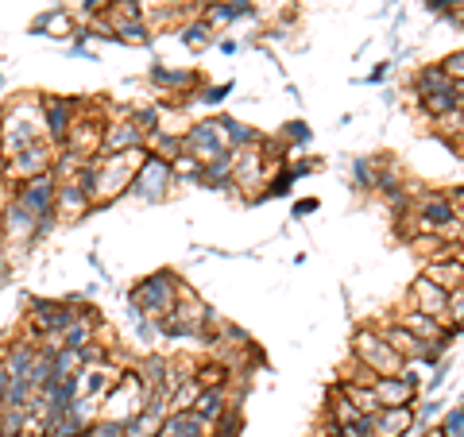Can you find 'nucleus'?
Instances as JSON below:
<instances>
[{
	"label": "nucleus",
	"instance_id": "bb28decb",
	"mask_svg": "<svg viewBox=\"0 0 464 437\" xmlns=\"http://www.w3.org/2000/svg\"><path fill=\"white\" fill-rule=\"evenodd\" d=\"M221 128H225V136H228V148H232V151H240V148H252V143H259V140H264V136H259L252 124H244V121H232V116H221Z\"/></svg>",
	"mask_w": 464,
	"mask_h": 437
},
{
	"label": "nucleus",
	"instance_id": "7ed1b4c3",
	"mask_svg": "<svg viewBox=\"0 0 464 437\" xmlns=\"http://www.w3.org/2000/svg\"><path fill=\"white\" fill-rule=\"evenodd\" d=\"M54 194H58V179H54L51 170L47 174H35V179H24L16 186H8V201H16L20 209H27L39 221L35 240H43L58 225V217H54Z\"/></svg>",
	"mask_w": 464,
	"mask_h": 437
},
{
	"label": "nucleus",
	"instance_id": "1a4fd4ad",
	"mask_svg": "<svg viewBox=\"0 0 464 437\" xmlns=\"http://www.w3.org/2000/svg\"><path fill=\"white\" fill-rule=\"evenodd\" d=\"M182 148H186V155H190L194 163H201V167L217 163V159H225V155H232L221 121H198V124H190V128L182 132Z\"/></svg>",
	"mask_w": 464,
	"mask_h": 437
},
{
	"label": "nucleus",
	"instance_id": "c03bdc74",
	"mask_svg": "<svg viewBox=\"0 0 464 437\" xmlns=\"http://www.w3.org/2000/svg\"><path fill=\"white\" fill-rule=\"evenodd\" d=\"M8 384H12V375L5 372V364H0V403H5V395H8Z\"/></svg>",
	"mask_w": 464,
	"mask_h": 437
},
{
	"label": "nucleus",
	"instance_id": "4c0bfd02",
	"mask_svg": "<svg viewBox=\"0 0 464 437\" xmlns=\"http://www.w3.org/2000/svg\"><path fill=\"white\" fill-rule=\"evenodd\" d=\"M441 70H445V74L453 78V82H464V47H460V51H449V54L441 58Z\"/></svg>",
	"mask_w": 464,
	"mask_h": 437
},
{
	"label": "nucleus",
	"instance_id": "6e6552de",
	"mask_svg": "<svg viewBox=\"0 0 464 437\" xmlns=\"http://www.w3.org/2000/svg\"><path fill=\"white\" fill-rule=\"evenodd\" d=\"M174 182H179V179H174V167L167 163V159L148 155V159H143V163L136 167L128 194L140 198V201H148V206H155V201H167V198H170Z\"/></svg>",
	"mask_w": 464,
	"mask_h": 437
},
{
	"label": "nucleus",
	"instance_id": "4468645a",
	"mask_svg": "<svg viewBox=\"0 0 464 437\" xmlns=\"http://www.w3.org/2000/svg\"><path fill=\"white\" fill-rule=\"evenodd\" d=\"M93 213V201H90V190L70 179V182H58V194H54V217L58 221H82V217Z\"/></svg>",
	"mask_w": 464,
	"mask_h": 437
},
{
	"label": "nucleus",
	"instance_id": "2eb2a0df",
	"mask_svg": "<svg viewBox=\"0 0 464 437\" xmlns=\"http://www.w3.org/2000/svg\"><path fill=\"white\" fill-rule=\"evenodd\" d=\"M391 322L402 325L406 333H414L418 341H445V345H453V337H449V325H441L438 317H430V314H418V310H411V306H399Z\"/></svg>",
	"mask_w": 464,
	"mask_h": 437
},
{
	"label": "nucleus",
	"instance_id": "f257e3e1",
	"mask_svg": "<svg viewBox=\"0 0 464 437\" xmlns=\"http://www.w3.org/2000/svg\"><path fill=\"white\" fill-rule=\"evenodd\" d=\"M0 136H5V151L16 155L32 143L47 140L43 132V116H39V97L27 93V97H16L12 105L0 109Z\"/></svg>",
	"mask_w": 464,
	"mask_h": 437
},
{
	"label": "nucleus",
	"instance_id": "49530a36",
	"mask_svg": "<svg viewBox=\"0 0 464 437\" xmlns=\"http://www.w3.org/2000/svg\"><path fill=\"white\" fill-rule=\"evenodd\" d=\"M5 167H8V151H5V136H0V179H5Z\"/></svg>",
	"mask_w": 464,
	"mask_h": 437
},
{
	"label": "nucleus",
	"instance_id": "e433bc0d",
	"mask_svg": "<svg viewBox=\"0 0 464 437\" xmlns=\"http://www.w3.org/2000/svg\"><path fill=\"white\" fill-rule=\"evenodd\" d=\"M82 437H124V426L121 422H112V418H97Z\"/></svg>",
	"mask_w": 464,
	"mask_h": 437
},
{
	"label": "nucleus",
	"instance_id": "58836bf2",
	"mask_svg": "<svg viewBox=\"0 0 464 437\" xmlns=\"http://www.w3.org/2000/svg\"><path fill=\"white\" fill-rule=\"evenodd\" d=\"M109 5H112V0H78V12L85 20H93V16H105Z\"/></svg>",
	"mask_w": 464,
	"mask_h": 437
},
{
	"label": "nucleus",
	"instance_id": "0eeeda50",
	"mask_svg": "<svg viewBox=\"0 0 464 437\" xmlns=\"http://www.w3.org/2000/svg\"><path fill=\"white\" fill-rule=\"evenodd\" d=\"M39 97V116H43V132L54 148H63L70 128L78 124V116L85 109L82 97H66V93H35Z\"/></svg>",
	"mask_w": 464,
	"mask_h": 437
},
{
	"label": "nucleus",
	"instance_id": "f8f14e48",
	"mask_svg": "<svg viewBox=\"0 0 464 437\" xmlns=\"http://www.w3.org/2000/svg\"><path fill=\"white\" fill-rule=\"evenodd\" d=\"M54 159H58V148L51 140H39L32 143V148H24L16 155H8V167H5V182L8 186H16L24 179H35V174H47L54 167Z\"/></svg>",
	"mask_w": 464,
	"mask_h": 437
},
{
	"label": "nucleus",
	"instance_id": "a211bd4d",
	"mask_svg": "<svg viewBox=\"0 0 464 437\" xmlns=\"http://www.w3.org/2000/svg\"><path fill=\"white\" fill-rule=\"evenodd\" d=\"M252 0H217V5H206L201 8V20H206L213 32H221V27L237 24V20H248L252 16Z\"/></svg>",
	"mask_w": 464,
	"mask_h": 437
},
{
	"label": "nucleus",
	"instance_id": "412c9836",
	"mask_svg": "<svg viewBox=\"0 0 464 437\" xmlns=\"http://www.w3.org/2000/svg\"><path fill=\"white\" fill-rule=\"evenodd\" d=\"M209 430L213 426H206L194 411H170L155 437H209Z\"/></svg>",
	"mask_w": 464,
	"mask_h": 437
},
{
	"label": "nucleus",
	"instance_id": "393cba45",
	"mask_svg": "<svg viewBox=\"0 0 464 437\" xmlns=\"http://www.w3.org/2000/svg\"><path fill=\"white\" fill-rule=\"evenodd\" d=\"M457 109H460L457 90H449V93H433V97H422V101H418V112H422L430 124H438V121H445V116H453Z\"/></svg>",
	"mask_w": 464,
	"mask_h": 437
},
{
	"label": "nucleus",
	"instance_id": "a878e982",
	"mask_svg": "<svg viewBox=\"0 0 464 437\" xmlns=\"http://www.w3.org/2000/svg\"><path fill=\"white\" fill-rule=\"evenodd\" d=\"M325 418H329V426H333V430H341V426H353L356 418H368V414H360L356 406L348 403L337 387H333V391H329V411H325Z\"/></svg>",
	"mask_w": 464,
	"mask_h": 437
},
{
	"label": "nucleus",
	"instance_id": "72a5a7b5",
	"mask_svg": "<svg viewBox=\"0 0 464 437\" xmlns=\"http://www.w3.org/2000/svg\"><path fill=\"white\" fill-rule=\"evenodd\" d=\"M298 179H295V170H290V163L286 167H279V174L275 179H267V186H264V198H283V194H290V186H295Z\"/></svg>",
	"mask_w": 464,
	"mask_h": 437
},
{
	"label": "nucleus",
	"instance_id": "ddd939ff",
	"mask_svg": "<svg viewBox=\"0 0 464 437\" xmlns=\"http://www.w3.org/2000/svg\"><path fill=\"white\" fill-rule=\"evenodd\" d=\"M406 306L418 314H430V317H438L441 325H449V295L441 286H433L426 275H418V279L411 283V290H406Z\"/></svg>",
	"mask_w": 464,
	"mask_h": 437
},
{
	"label": "nucleus",
	"instance_id": "09e8293b",
	"mask_svg": "<svg viewBox=\"0 0 464 437\" xmlns=\"http://www.w3.org/2000/svg\"><path fill=\"white\" fill-rule=\"evenodd\" d=\"M453 90H457V101H464V82H457V85H453Z\"/></svg>",
	"mask_w": 464,
	"mask_h": 437
},
{
	"label": "nucleus",
	"instance_id": "7c9ffc66",
	"mask_svg": "<svg viewBox=\"0 0 464 437\" xmlns=\"http://www.w3.org/2000/svg\"><path fill=\"white\" fill-rule=\"evenodd\" d=\"M105 16L109 20H143L148 16V5H143V0H112Z\"/></svg>",
	"mask_w": 464,
	"mask_h": 437
},
{
	"label": "nucleus",
	"instance_id": "c85d7f7f",
	"mask_svg": "<svg viewBox=\"0 0 464 437\" xmlns=\"http://www.w3.org/2000/svg\"><path fill=\"white\" fill-rule=\"evenodd\" d=\"M82 372V356L74 348H54L51 353V380H74Z\"/></svg>",
	"mask_w": 464,
	"mask_h": 437
},
{
	"label": "nucleus",
	"instance_id": "dca6fc26",
	"mask_svg": "<svg viewBox=\"0 0 464 437\" xmlns=\"http://www.w3.org/2000/svg\"><path fill=\"white\" fill-rule=\"evenodd\" d=\"M372 437H414V406H383V411H375Z\"/></svg>",
	"mask_w": 464,
	"mask_h": 437
},
{
	"label": "nucleus",
	"instance_id": "9b49d317",
	"mask_svg": "<svg viewBox=\"0 0 464 437\" xmlns=\"http://www.w3.org/2000/svg\"><path fill=\"white\" fill-rule=\"evenodd\" d=\"M148 143V132L128 116V109H116V116L105 121V132H101V155H124V151H140ZM148 151V148H143Z\"/></svg>",
	"mask_w": 464,
	"mask_h": 437
},
{
	"label": "nucleus",
	"instance_id": "8fccbe9b",
	"mask_svg": "<svg viewBox=\"0 0 464 437\" xmlns=\"http://www.w3.org/2000/svg\"><path fill=\"white\" fill-rule=\"evenodd\" d=\"M198 5H201V8H206V5H217V0H198Z\"/></svg>",
	"mask_w": 464,
	"mask_h": 437
},
{
	"label": "nucleus",
	"instance_id": "473e14b6",
	"mask_svg": "<svg viewBox=\"0 0 464 437\" xmlns=\"http://www.w3.org/2000/svg\"><path fill=\"white\" fill-rule=\"evenodd\" d=\"M279 140L286 143L290 151H295V148H302V143H310V124H306V121H286L283 132H279Z\"/></svg>",
	"mask_w": 464,
	"mask_h": 437
},
{
	"label": "nucleus",
	"instance_id": "79ce46f5",
	"mask_svg": "<svg viewBox=\"0 0 464 437\" xmlns=\"http://www.w3.org/2000/svg\"><path fill=\"white\" fill-rule=\"evenodd\" d=\"M317 209V201L314 198H306V201H298V206H295V217H310Z\"/></svg>",
	"mask_w": 464,
	"mask_h": 437
},
{
	"label": "nucleus",
	"instance_id": "ea45409f",
	"mask_svg": "<svg viewBox=\"0 0 464 437\" xmlns=\"http://www.w3.org/2000/svg\"><path fill=\"white\" fill-rule=\"evenodd\" d=\"M449 368H453V364H438V368H433V375H430V384H426V395H433V391H441V384H445V375H449Z\"/></svg>",
	"mask_w": 464,
	"mask_h": 437
},
{
	"label": "nucleus",
	"instance_id": "f03ea898",
	"mask_svg": "<svg viewBox=\"0 0 464 437\" xmlns=\"http://www.w3.org/2000/svg\"><path fill=\"white\" fill-rule=\"evenodd\" d=\"M179 290H182V279L163 267V271H151V275H143V279L132 283V290H128V306H132L136 314L159 322V317H167L174 310Z\"/></svg>",
	"mask_w": 464,
	"mask_h": 437
},
{
	"label": "nucleus",
	"instance_id": "39448f33",
	"mask_svg": "<svg viewBox=\"0 0 464 437\" xmlns=\"http://www.w3.org/2000/svg\"><path fill=\"white\" fill-rule=\"evenodd\" d=\"M267 174H271V159L264 155V140L252 143V148L232 151V194L240 190L244 201H259L267 186Z\"/></svg>",
	"mask_w": 464,
	"mask_h": 437
},
{
	"label": "nucleus",
	"instance_id": "6ab92c4d",
	"mask_svg": "<svg viewBox=\"0 0 464 437\" xmlns=\"http://www.w3.org/2000/svg\"><path fill=\"white\" fill-rule=\"evenodd\" d=\"M32 360H35V341L27 337H16L0 348V364H5V372L12 380H27V372H32Z\"/></svg>",
	"mask_w": 464,
	"mask_h": 437
},
{
	"label": "nucleus",
	"instance_id": "de8ad7c7",
	"mask_svg": "<svg viewBox=\"0 0 464 437\" xmlns=\"http://www.w3.org/2000/svg\"><path fill=\"white\" fill-rule=\"evenodd\" d=\"M449 24H453V27H460V32H464V12H460V16H453Z\"/></svg>",
	"mask_w": 464,
	"mask_h": 437
},
{
	"label": "nucleus",
	"instance_id": "f704fd0d",
	"mask_svg": "<svg viewBox=\"0 0 464 437\" xmlns=\"http://www.w3.org/2000/svg\"><path fill=\"white\" fill-rule=\"evenodd\" d=\"M353 182L360 190H372L375 186V163L372 159H353Z\"/></svg>",
	"mask_w": 464,
	"mask_h": 437
},
{
	"label": "nucleus",
	"instance_id": "2f4dec72",
	"mask_svg": "<svg viewBox=\"0 0 464 437\" xmlns=\"http://www.w3.org/2000/svg\"><path fill=\"white\" fill-rule=\"evenodd\" d=\"M438 430H441V437H464V403H460V406H449V411H441Z\"/></svg>",
	"mask_w": 464,
	"mask_h": 437
},
{
	"label": "nucleus",
	"instance_id": "c756f323",
	"mask_svg": "<svg viewBox=\"0 0 464 437\" xmlns=\"http://www.w3.org/2000/svg\"><path fill=\"white\" fill-rule=\"evenodd\" d=\"M333 387H337V391H341V395H344L348 403H353V406H356V411H360V414H368V418H372L375 411H380V403H375V395H372V387H360V384H341V380H337V384H333Z\"/></svg>",
	"mask_w": 464,
	"mask_h": 437
},
{
	"label": "nucleus",
	"instance_id": "f3484780",
	"mask_svg": "<svg viewBox=\"0 0 464 437\" xmlns=\"http://www.w3.org/2000/svg\"><path fill=\"white\" fill-rule=\"evenodd\" d=\"M422 275L433 286H441L449 295V290H457L464 283V256H438V259H430V264L422 267Z\"/></svg>",
	"mask_w": 464,
	"mask_h": 437
},
{
	"label": "nucleus",
	"instance_id": "37998d69",
	"mask_svg": "<svg viewBox=\"0 0 464 437\" xmlns=\"http://www.w3.org/2000/svg\"><path fill=\"white\" fill-rule=\"evenodd\" d=\"M387 74H391V63H380V66L372 70V78H368V82H383Z\"/></svg>",
	"mask_w": 464,
	"mask_h": 437
},
{
	"label": "nucleus",
	"instance_id": "c9c22d12",
	"mask_svg": "<svg viewBox=\"0 0 464 437\" xmlns=\"http://www.w3.org/2000/svg\"><path fill=\"white\" fill-rule=\"evenodd\" d=\"M232 93V82H221V85H198V101L201 105H221V101Z\"/></svg>",
	"mask_w": 464,
	"mask_h": 437
},
{
	"label": "nucleus",
	"instance_id": "aec40b11",
	"mask_svg": "<svg viewBox=\"0 0 464 437\" xmlns=\"http://www.w3.org/2000/svg\"><path fill=\"white\" fill-rule=\"evenodd\" d=\"M453 78L441 70V63H426V66H418L414 70V78H411V90H414V97L422 101V97H433V93H449L453 90Z\"/></svg>",
	"mask_w": 464,
	"mask_h": 437
},
{
	"label": "nucleus",
	"instance_id": "a18cd8bd",
	"mask_svg": "<svg viewBox=\"0 0 464 437\" xmlns=\"http://www.w3.org/2000/svg\"><path fill=\"white\" fill-rule=\"evenodd\" d=\"M221 51H225V54H237L240 43H237V39H221Z\"/></svg>",
	"mask_w": 464,
	"mask_h": 437
},
{
	"label": "nucleus",
	"instance_id": "b1692460",
	"mask_svg": "<svg viewBox=\"0 0 464 437\" xmlns=\"http://www.w3.org/2000/svg\"><path fill=\"white\" fill-rule=\"evenodd\" d=\"M32 32H47L54 39H70L78 32V24H74V16H70V8H51L32 24Z\"/></svg>",
	"mask_w": 464,
	"mask_h": 437
},
{
	"label": "nucleus",
	"instance_id": "9d476101",
	"mask_svg": "<svg viewBox=\"0 0 464 437\" xmlns=\"http://www.w3.org/2000/svg\"><path fill=\"white\" fill-rule=\"evenodd\" d=\"M372 395L380 403V411L383 406H414L422 399V375H418V368H402L399 375H375Z\"/></svg>",
	"mask_w": 464,
	"mask_h": 437
},
{
	"label": "nucleus",
	"instance_id": "4be33fe9",
	"mask_svg": "<svg viewBox=\"0 0 464 437\" xmlns=\"http://www.w3.org/2000/svg\"><path fill=\"white\" fill-rule=\"evenodd\" d=\"M201 190H217V194H232V155L217 159V163H206L198 174Z\"/></svg>",
	"mask_w": 464,
	"mask_h": 437
},
{
	"label": "nucleus",
	"instance_id": "cd10ccee",
	"mask_svg": "<svg viewBox=\"0 0 464 437\" xmlns=\"http://www.w3.org/2000/svg\"><path fill=\"white\" fill-rule=\"evenodd\" d=\"M179 32H182V43H186V47H190V51H206V47H213V27L206 24V20H201V16H194V20H186L182 27H179Z\"/></svg>",
	"mask_w": 464,
	"mask_h": 437
},
{
	"label": "nucleus",
	"instance_id": "423d86ee",
	"mask_svg": "<svg viewBox=\"0 0 464 437\" xmlns=\"http://www.w3.org/2000/svg\"><path fill=\"white\" fill-rule=\"evenodd\" d=\"M353 360L364 364V368L375 372V375H399V372L406 368L402 356L383 341V333L375 329L372 322L360 325V329L353 333Z\"/></svg>",
	"mask_w": 464,
	"mask_h": 437
},
{
	"label": "nucleus",
	"instance_id": "20e7f679",
	"mask_svg": "<svg viewBox=\"0 0 464 437\" xmlns=\"http://www.w3.org/2000/svg\"><path fill=\"white\" fill-rule=\"evenodd\" d=\"M27 341H43V337H63L66 325L78 317V306H70L66 298H27Z\"/></svg>",
	"mask_w": 464,
	"mask_h": 437
},
{
	"label": "nucleus",
	"instance_id": "a19ab883",
	"mask_svg": "<svg viewBox=\"0 0 464 437\" xmlns=\"http://www.w3.org/2000/svg\"><path fill=\"white\" fill-rule=\"evenodd\" d=\"M449 198H453V209H457V217L464 221V186H457V190H449Z\"/></svg>",
	"mask_w": 464,
	"mask_h": 437
},
{
	"label": "nucleus",
	"instance_id": "5701e85b",
	"mask_svg": "<svg viewBox=\"0 0 464 437\" xmlns=\"http://www.w3.org/2000/svg\"><path fill=\"white\" fill-rule=\"evenodd\" d=\"M109 27H112V39L116 43H128V47H151V35L155 32L148 27V20H109Z\"/></svg>",
	"mask_w": 464,
	"mask_h": 437
}]
</instances>
